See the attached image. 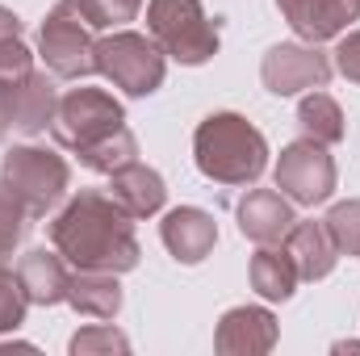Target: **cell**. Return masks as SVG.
Wrapping results in <instances>:
<instances>
[{
  "instance_id": "ba28073f",
  "label": "cell",
  "mask_w": 360,
  "mask_h": 356,
  "mask_svg": "<svg viewBox=\"0 0 360 356\" xmlns=\"http://www.w3.org/2000/svg\"><path fill=\"white\" fill-rule=\"evenodd\" d=\"M272 180L293 205H323L335 193V160L327 155L323 143L297 139V143H289L281 151V160L272 168Z\"/></svg>"
},
{
  "instance_id": "30bf717a",
  "label": "cell",
  "mask_w": 360,
  "mask_h": 356,
  "mask_svg": "<svg viewBox=\"0 0 360 356\" xmlns=\"http://www.w3.org/2000/svg\"><path fill=\"white\" fill-rule=\"evenodd\" d=\"M276 336L281 327L269 306H231L218 319L214 348L222 356H264L276 348Z\"/></svg>"
},
{
  "instance_id": "5bb4252c",
  "label": "cell",
  "mask_w": 360,
  "mask_h": 356,
  "mask_svg": "<svg viewBox=\"0 0 360 356\" xmlns=\"http://www.w3.org/2000/svg\"><path fill=\"white\" fill-rule=\"evenodd\" d=\"M109 197H113L130 218H155V214L164 210V201H168V184H164V177H160L155 168L130 160L126 168L109 172Z\"/></svg>"
},
{
  "instance_id": "d4e9b609",
  "label": "cell",
  "mask_w": 360,
  "mask_h": 356,
  "mask_svg": "<svg viewBox=\"0 0 360 356\" xmlns=\"http://www.w3.org/2000/svg\"><path fill=\"white\" fill-rule=\"evenodd\" d=\"M25 310H30V293H25L21 276L13 268L0 265V336L4 331H17L25 323Z\"/></svg>"
},
{
  "instance_id": "9c48e42d",
  "label": "cell",
  "mask_w": 360,
  "mask_h": 356,
  "mask_svg": "<svg viewBox=\"0 0 360 356\" xmlns=\"http://www.w3.org/2000/svg\"><path fill=\"white\" fill-rule=\"evenodd\" d=\"M260 80L272 96H297L310 89H327L331 59L314 42H281L260 63Z\"/></svg>"
},
{
  "instance_id": "277c9868",
  "label": "cell",
  "mask_w": 360,
  "mask_h": 356,
  "mask_svg": "<svg viewBox=\"0 0 360 356\" xmlns=\"http://www.w3.org/2000/svg\"><path fill=\"white\" fill-rule=\"evenodd\" d=\"M0 180L17 193V201L30 210V218H46L63 197H68V184H72V168L63 155L46 151V147H8L4 160H0Z\"/></svg>"
},
{
  "instance_id": "f546056e",
  "label": "cell",
  "mask_w": 360,
  "mask_h": 356,
  "mask_svg": "<svg viewBox=\"0 0 360 356\" xmlns=\"http://www.w3.org/2000/svg\"><path fill=\"white\" fill-rule=\"evenodd\" d=\"M13 38H21V17L0 4V42H13Z\"/></svg>"
},
{
  "instance_id": "603a6c76",
  "label": "cell",
  "mask_w": 360,
  "mask_h": 356,
  "mask_svg": "<svg viewBox=\"0 0 360 356\" xmlns=\"http://www.w3.org/2000/svg\"><path fill=\"white\" fill-rule=\"evenodd\" d=\"M30 231V210L17 201V193L0 180V265L13 256V248L25 239Z\"/></svg>"
},
{
  "instance_id": "7402d4cb",
  "label": "cell",
  "mask_w": 360,
  "mask_h": 356,
  "mask_svg": "<svg viewBox=\"0 0 360 356\" xmlns=\"http://www.w3.org/2000/svg\"><path fill=\"white\" fill-rule=\"evenodd\" d=\"M323 227H327V235L335 239L340 256H360V201L356 197L335 201V205L327 210Z\"/></svg>"
},
{
  "instance_id": "7c38bea8",
  "label": "cell",
  "mask_w": 360,
  "mask_h": 356,
  "mask_svg": "<svg viewBox=\"0 0 360 356\" xmlns=\"http://www.w3.org/2000/svg\"><path fill=\"white\" fill-rule=\"evenodd\" d=\"M302 42H331L360 17V0H276Z\"/></svg>"
},
{
  "instance_id": "8992f818",
  "label": "cell",
  "mask_w": 360,
  "mask_h": 356,
  "mask_svg": "<svg viewBox=\"0 0 360 356\" xmlns=\"http://www.w3.org/2000/svg\"><path fill=\"white\" fill-rule=\"evenodd\" d=\"M76 0H59L38 34V55L55 80H84L96 72V38Z\"/></svg>"
},
{
  "instance_id": "6da1fadb",
  "label": "cell",
  "mask_w": 360,
  "mask_h": 356,
  "mask_svg": "<svg viewBox=\"0 0 360 356\" xmlns=\"http://www.w3.org/2000/svg\"><path fill=\"white\" fill-rule=\"evenodd\" d=\"M51 248L72 268H96V272H130L139 268V239L134 218L96 189H80L51 222Z\"/></svg>"
},
{
  "instance_id": "3957f363",
  "label": "cell",
  "mask_w": 360,
  "mask_h": 356,
  "mask_svg": "<svg viewBox=\"0 0 360 356\" xmlns=\"http://www.w3.org/2000/svg\"><path fill=\"white\" fill-rule=\"evenodd\" d=\"M147 34L155 46L184 68H201L218 55L222 38L201 0H147Z\"/></svg>"
},
{
  "instance_id": "83f0119b",
  "label": "cell",
  "mask_w": 360,
  "mask_h": 356,
  "mask_svg": "<svg viewBox=\"0 0 360 356\" xmlns=\"http://www.w3.org/2000/svg\"><path fill=\"white\" fill-rule=\"evenodd\" d=\"M335 68H340L344 80L360 84V30H352V34L340 38V46H335Z\"/></svg>"
},
{
  "instance_id": "44dd1931",
  "label": "cell",
  "mask_w": 360,
  "mask_h": 356,
  "mask_svg": "<svg viewBox=\"0 0 360 356\" xmlns=\"http://www.w3.org/2000/svg\"><path fill=\"white\" fill-rule=\"evenodd\" d=\"M130 160H139V143H134V134H130V126H122V130H113L109 139H101V143H92L89 151H80V164H84L89 172H101V177H109V172H117V168H126Z\"/></svg>"
},
{
  "instance_id": "9a60e30c",
  "label": "cell",
  "mask_w": 360,
  "mask_h": 356,
  "mask_svg": "<svg viewBox=\"0 0 360 356\" xmlns=\"http://www.w3.org/2000/svg\"><path fill=\"white\" fill-rule=\"evenodd\" d=\"M281 243H285V252H289V260H293V268H297L302 281H323V276H331V268L340 260V248H335V239L327 235L323 222H293Z\"/></svg>"
},
{
  "instance_id": "cb8c5ba5",
  "label": "cell",
  "mask_w": 360,
  "mask_h": 356,
  "mask_svg": "<svg viewBox=\"0 0 360 356\" xmlns=\"http://www.w3.org/2000/svg\"><path fill=\"white\" fill-rule=\"evenodd\" d=\"M72 356H109V352H130V340L113 327V323H92V327H80L72 336Z\"/></svg>"
},
{
  "instance_id": "2e32d148",
  "label": "cell",
  "mask_w": 360,
  "mask_h": 356,
  "mask_svg": "<svg viewBox=\"0 0 360 356\" xmlns=\"http://www.w3.org/2000/svg\"><path fill=\"white\" fill-rule=\"evenodd\" d=\"M17 276L30 293L34 306H59L68 302V281H72V268L59 252H46V248H34L21 256L17 265Z\"/></svg>"
},
{
  "instance_id": "ac0fdd59",
  "label": "cell",
  "mask_w": 360,
  "mask_h": 356,
  "mask_svg": "<svg viewBox=\"0 0 360 356\" xmlns=\"http://www.w3.org/2000/svg\"><path fill=\"white\" fill-rule=\"evenodd\" d=\"M55 105H59V96H55V80H51L46 72L34 68V72L17 84L13 130H21V134H42V130L51 126V117H55Z\"/></svg>"
},
{
  "instance_id": "4fadbf2b",
  "label": "cell",
  "mask_w": 360,
  "mask_h": 356,
  "mask_svg": "<svg viewBox=\"0 0 360 356\" xmlns=\"http://www.w3.org/2000/svg\"><path fill=\"white\" fill-rule=\"evenodd\" d=\"M235 218H239L243 239H252V243H281L289 235V227L297 222L293 201L276 189H252L235 205Z\"/></svg>"
},
{
  "instance_id": "484cf974",
  "label": "cell",
  "mask_w": 360,
  "mask_h": 356,
  "mask_svg": "<svg viewBox=\"0 0 360 356\" xmlns=\"http://www.w3.org/2000/svg\"><path fill=\"white\" fill-rule=\"evenodd\" d=\"M76 4L92 30H122L143 8V0H76Z\"/></svg>"
},
{
  "instance_id": "4316f807",
  "label": "cell",
  "mask_w": 360,
  "mask_h": 356,
  "mask_svg": "<svg viewBox=\"0 0 360 356\" xmlns=\"http://www.w3.org/2000/svg\"><path fill=\"white\" fill-rule=\"evenodd\" d=\"M30 72H34V55H30V46H25L21 38L0 42V80L17 84V80H25Z\"/></svg>"
},
{
  "instance_id": "e0dca14e",
  "label": "cell",
  "mask_w": 360,
  "mask_h": 356,
  "mask_svg": "<svg viewBox=\"0 0 360 356\" xmlns=\"http://www.w3.org/2000/svg\"><path fill=\"white\" fill-rule=\"evenodd\" d=\"M68 306L89 319H117L122 310V285L117 272H96V268H72L68 281Z\"/></svg>"
},
{
  "instance_id": "8fae6325",
  "label": "cell",
  "mask_w": 360,
  "mask_h": 356,
  "mask_svg": "<svg viewBox=\"0 0 360 356\" xmlns=\"http://www.w3.org/2000/svg\"><path fill=\"white\" fill-rule=\"evenodd\" d=\"M160 239H164V248L172 252L176 265H201L218 243V222L201 205H176V210L164 214Z\"/></svg>"
},
{
  "instance_id": "d6986e66",
  "label": "cell",
  "mask_w": 360,
  "mask_h": 356,
  "mask_svg": "<svg viewBox=\"0 0 360 356\" xmlns=\"http://www.w3.org/2000/svg\"><path fill=\"white\" fill-rule=\"evenodd\" d=\"M297 281L302 276H297V268L289 260V252L276 248V243H260V252L252 256V289L264 302H289Z\"/></svg>"
},
{
  "instance_id": "4dcf8cb0",
  "label": "cell",
  "mask_w": 360,
  "mask_h": 356,
  "mask_svg": "<svg viewBox=\"0 0 360 356\" xmlns=\"http://www.w3.org/2000/svg\"><path fill=\"white\" fill-rule=\"evenodd\" d=\"M335 352H360V344H356V340H348V344H335Z\"/></svg>"
},
{
  "instance_id": "52a82bcc",
  "label": "cell",
  "mask_w": 360,
  "mask_h": 356,
  "mask_svg": "<svg viewBox=\"0 0 360 356\" xmlns=\"http://www.w3.org/2000/svg\"><path fill=\"white\" fill-rule=\"evenodd\" d=\"M126 126V109L113 92L105 89H72L59 96L55 117H51V134L59 147L68 151H89L92 143L109 139L113 130Z\"/></svg>"
},
{
  "instance_id": "5b68a950",
  "label": "cell",
  "mask_w": 360,
  "mask_h": 356,
  "mask_svg": "<svg viewBox=\"0 0 360 356\" xmlns=\"http://www.w3.org/2000/svg\"><path fill=\"white\" fill-rule=\"evenodd\" d=\"M168 55L155 46V38L134 34V30H113L105 38H96V72L122 89L126 96H151L164 84V63Z\"/></svg>"
},
{
  "instance_id": "f1b7e54d",
  "label": "cell",
  "mask_w": 360,
  "mask_h": 356,
  "mask_svg": "<svg viewBox=\"0 0 360 356\" xmlns=\"http://www.w3.org/2000/svg\"><path fill=\"white\" fill-rule=\"evenodd\" d=\"M21 84V80H17ZM17 84H8V80H0V143L8 139V130H13V109H17Z\"/></svg>"
},
{
  "instance_id": "7a4b0ae2",
  "label": "cell",
  "mask_w": 360,
  "mask_h": 356,
  "mask_svg": "<svg viewBox=\"0 0 360 356\" xmlns=\"http://www.w3.org/2000/svg\"><path fill=\"white\" fill-rule=\"evenodd\" d=\"M193 160L214 184H256L269 168V143L243 113H210L193 134Z\"/></svg>"
},
{
  "instance_id": "ffe728a7",
  "label": "cell",
  "mask_w": 360,
  "mask_h": 356,
  "mask_svg": "<svg viewBox=\"0 0 360 356\" xmlns=\"http://www.w3.org/2000/svg\"><path fill=\"white\" fill-rule=\"evenodd\" d=\"M297 122H302V134L323 143V147H335L344 143V109L335 96H327L323 89H310L297 105Z\"/></svg>"
}]
</instances>
